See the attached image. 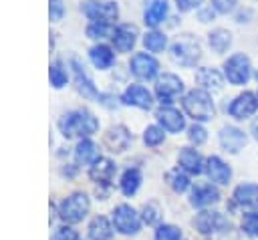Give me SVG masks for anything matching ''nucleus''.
Returning <instances> with one entry per match:
<instances>
[{
  "mask_svg": "<svg viewBox=\"0 0 258 240\" xmlns=\"http://www.w3.org/2000/svg\"><path fill=\"white\" fill-rule=\"evenodd\" d=\"M60 131L64 137H77V135H91L97 131L99 121L93 117V113L79 109V111H71L60 119Z\"/></svg>",
  "mask_w": 258,
  "mask_h": 240,
  "instance_id": "1",
  "label": "nucleus"
},
{
  "mask_svg": "<svg viewBox=\"0 0 258 240\" xmlns=\"http://www.w3.org/2000/svg\"><path fill=\"white\" fill-rule=\"evenodd\" d=\"M183 109L189 117H194L196 121H208L214 117L216 109L212 103V97L208 95V91L204 89H194L183 97Z\"/></svg>",
  "mask_w": 258,
  "mask_h": 240,
  "instance_id": "2",
  "label": "nucleus"
},
{
  "mask_svg": "<svg viewBox=\"0 0 258 240\" xmlns=\"http://www.w3.org/2000/svg\"><path fill=\"white\" fill-rule=\"evenodd\" d=\"M194 226L200 234L214 236V234H224L226 230H230V220L216 210H212V212L204 210L194 218Z\"/></svg>",
  "mask_w": 258,
  "mask_h": 240,
  "instance_id": "3",
  "label": "nucleus"
},
{
  "mask_svg": "<svg viewBox=\"0 0 258 240\" xmlns=\"http://www.w3.org/2000/svg\"><path fill=\"white\" fill-rule=\"evenodd\" d=\"M89 212V198L83 194V192H75L71 194L69 198L62 200L60 208H58V214L64 222L69 224H77L81 222Z\"/></svg>",
  "mask_w": 258,
  "mask_h": 240,
  "instance_id": "4",
  "label": "nucleus"
},
{
  "mask_svg": "<svg viewBox=\"0 0 258 240\" xmlns=\"http://www.w3.org/2000/svg\"><path fill=\"white\" fill-rule=\"evenodd\" d=\"M200 56H202V48L194 38L183 36V38L175 40L171 46V58L183 67H194L200 61Z\"/></svg>",
  "mask_w": 258,
  "mask_h": 240,
  "instance_id": "5",
  "label": "nucleus"
},
{
  "mask_svg": "<svg viewBox=\"0 0 258 240\" xmlns=\"http://www.w3.org/2000/svg\"><path fill=\"white\" fill-rule=\"evenodd\" d=\"M113 226L121 234H137L139 228H141V218H139V214L131 206L121 204L113 212Z\"/></svg>",
  "mask_w": 258,
  "mask_h": 240,
  "instance_id": "6",
  "label": "nucleus"
},
{
  "mask_svg": "<svg viewBox=\"0 0 258 240\" xmlns=\"http://www.w3.org/2000/svg\"><path fill=\"white\" fill-rule=\"evenodd\" d=\"M83 10L93 22H99V24H109L119 14L117 4L115 2H107V0H89V2H85Z\"/></svg>",
  "mask_w": 258,
  "mask_h": 240,
  "instance_id": "7",
  "label": "nucleus"
},
{
  "mask_svg": "<svg viewBox=\"0 0 258 240\" xmlns=\"http://www.w3.org/2000/svg\"><path fill=\"white\" fill-rule=\"evenodd\" d=\"M224 71H226V77L230 83L234 85H244L248 79H250V61L246 54H232L226 63H224Z\"/></svg>",
  "mask_w": 258,
  "mask_h": 240,
  "instance_id": "8",
  "label": "nucleus"
},
{
  "mask_svg": "<svg viewBox=\"0 0 258 240\" xmlns=\"http://www.w3.org/2000/svg\"><path fill=\"white\" fill-rule=\"evenodd\" d=\"M181 91H183V83L175 75H163V77H159V81L155 85V93L161 99V103H171V99L175 95H179Z\"/></svg>",
  "mask_w": 258,
  "mask_h": 240,
  "instance_id": "9",
  "label": "nucleus"
},
{
  "mask_svg": "<svg viewBox=\"0 0 258 240\" xmlns=\"http://www.w3.org/2000/svg\"><path fill=\"white\" fill-rule=\"evenodd\" d=\"M157 61L145 52H137L133 58H131V73L139 79H153L157 75Z\"/></svg>",
  "mask_w": 258,
  "mask_h": 240,
  "instance_id": "10",
  "label": "nucleus"
},
{
  "mask_svg": "<svg viewBox=\"0 0 258 240\" xmlns=\"http://www.w3.org/2000/svg\"><path fill=\"white\" fill-rule=\"evenodd\" d=\"M258 109V97L254 93H242L238 95L230 105V115L236 119H246Z\"/></svg>",
  "mask_w": 258,
  "mask_h": 240,
  "instance_id": "11",
  "label": "nucleus"
},
{
  "mask_svg": "<svg viewBox=\"0 0 258 240\" xmlns=\"http://www.w3.org/2000/svg\"><path fill=\"white\" fill-rule=\"evenodd\" d=\"M234 202L240 208L258 212V186L256 184H242L234 190Z\"/></svg>",
  "mask_w": 258,
  "mask_h": 240,
  "instance_id": "12",
  "label": "nucleus"
},
{
  "mask_svg": "<svg viewBox=\"0 0 258 240\" xmlns=\"http://www.w3.org/2000/svg\"><path fill=\"white\" fill-rule=\"evenodd\" d=\"M220 200V192L210 186V184H198L194 190H191V198H189V204L196 206V208H206V206H212Z\"/></svg>",
  "mask_w": 258,
  "mask_h": 240,
  "instance_id": "13",
  "label": "nucleus"
},
{
  "mask_svg": "<svg viewBox=\"0 0 258 240\" xmlns=\"http://www.w3.org/2000/svg\"><path fill=\"white\" fill-rule=\"evenodd\" d=\"M220 145L230 153H238L246 145V135L238 127H224L220 131Z\"/></svg>",
  "mask_w": 258,
  "mask_h": 240,
  "instance_id": "14",
  "label": "nucleus"
},
{
  "mask_svg": "<svg viewBox=\"0 0 258 240\" xmlns=\"http://www.w3.org/2000/svg\"><path fill=\"white\" fill-rule=\"evenodd\" d=\"M206 173H208L210 182L220 184V186L228 184L230 177H232V169H230V165H226V163H224L220 157H216V155H212V157L206 161Z\"/></svg>",
  "mask_w": 258,
  "mask_h": 240,
  "instance_id": "15",
  "label": "nucleus"
},
{
  "mask_svg": "<svg viewBox=\"0 0 258 240\" xmlns=\"http://www.w3.org/2000/svg\"><path fill=\"white\" fill-rule=\"evenodd\" d=\"M129 143H131V133H129L123 125L111 127V129L105 133V145H107L111 151H123V149H127Z\"/></svg>",
  "mask_w": 258,
  "mask_h": 240,
  "instance_id": "16",
  "label": "nucleus"
},
{
  "mask_svg": "<svg viewBox=\"0 0 258 240\" xmlns=\"http://www.w3.org/2000/svg\"><path fill=\"white\" fill-rule=\"evenodd\" d=\"M155 117L159 119V123L163 125V129H167V131H171V133L181 131L183 125H185L181 113H179L177 109H171V107H161V109L155 113Z\"/></svg>",
  "mask_w": 258,
  "mask_h": 240,
  "instance_id": "17",
  "label": "nucleus"
},
{
  "mask_svg": "<svg viewBox=\"0 0 258 240\" xmlns=\"http://www.w3.org/2000/svg\"><path fill=\"white\" fill-rule=\"evenodd\" d=\"M89 175L97 184H109L111 177L115 175V163L111 159H107V157H99L95 163H91Z\"/></svg>",
  "mask_w": 258,
  "mask_h": 240,
  "instance_id": "18",
  "label": "nucleus"
},
{
  "mask_svg": "<svg viewBox=\"0 0 258 240\" xmlns=\"http://www.w3.org/2000/svg\"><path fill=\"white\" fill-rule=\"evenodd\" d=\"M179 167L185 169L187 173H194V175H198V173H202L206 169L202 155L191 147H183L179 151Z\"/></svg>",
  "mask_w": 258,
  "mask_h": 240,
  "instance_id": "19",
  "label": "nucleus"
},
{
  "mask_svg": "<svg viewBox=\"0 0 258 240\" xmlns=\"http://www.w3.org/2000/svg\"><path fill=\"white\" fill-rule=\"evenodd\" d=\"M123 103L135 105V107H141V109H149L151 107V93L141 85H131L123 93Z\"/></svg>",
  "mask_w": 258,
  "mask_h": 240,
  "instance_id": "20",
  "label": "nucleus"
},
{
  "mask_svg": "<svg viewBox=\"0 0 258 240\" xmlns=\"http://www.w3.org/2000/svg\"><path fill=\"white\" fill-rule=\"evenodd\" d=\"M135 36H137V28L131 26V24H121L115 34H113V42H115V48L121 50V52H127L133 48L135 44Z\"/></svg>",
  "mask_w": 258,
  "mask_h": 240,
  "instance_id": "21",
  "label": "nucleus"
},
{
  "mask_svg": "<svg viewBox=\"0 0 258 240\" xmlns=\"http://www.w3.org/2000/svg\"><path fill=\"white\" fill-rule=\"evenodd\" d=\"M113 226L105 216H97L89 224V238L91 240H111Z\"/></svg>",
  "mask_w": 258,
  "mask_h": 240,
  "instance_id": "22",
  "label": "nucleus"
},
{
  "mask_svg": "<svg viewBox=\"0 0 258 240\" xmlns=\"http://www.w3.org/2000/svg\"><path fill=\"white\" fill-rule=\"evenodd\" d=\"M196 81L198 85H202L208 91H220L222 89V75L216 69H200L196 73Z\"/></svg>",
  "mask_w": 258,
  "mask_h": 240,
  "instance_id": "23",
  "label": "nucleus"
},
{
  "mask_svg": "<svg viewBox=\"0 0 258 240\" xmlns=\"http://www.w3.org/2000/svg\"><path fill=\"white\" fill-rule=\"evenodd\" d=\"M167 14V2L165 0H151V4L145 10V24L157 26Z\"/></svg>",
  "mask_w": 258,
  "mask_h": 240,
  "instance_id": "24",
  "label": "nucleus"
},
{
  "mask_svg": "<svg viewBox=\"0 0 258 240\" xmlns=\"http://www.w3.org/2000/svg\"><path fill=\"white\" fill-rule=\"evenodd\" d=\"M75 157L79 163H95L99 159V151H97V145L89 139H83L79 141L77 149H75Z\"/></svg>",
  "mask_w": 258,
  "mask_h": 240,
  "instance_id": "25",
  "label": "nucleus"
},
{
  "mask_svg": "<svg viewBox=\"0 0 258 240\" xmlns=\"http://www.w3.org/2000/svg\"><path fill=\"white\" fill-rule=\"evenodd\" d=\"M89 54H91L93 65H95V67H99V69H109V67L113 65V52H111V48H109V46H105V44L93 46Z\"/></svg>",
  "mask_w": 258,
  "mask_h": 240,
  "instance_id": "26",
  "label": "nucleus"
},
{
  "mask_svg": "<svg viewBox=\"0 0 258 240\" xmlns=\"http://www.w3.org/2000/svg\"><path fill=\"white\" fill-rule=\"evenodd\" d=\"M139 184H141V173H139V169L131 167V169H127V171L123 173V177H121V192H123L125 196H133V194L137 192Z\"/></svg>",
  "mask_w": 258,
  "mask_h": 240,
  "instance_id": "27",
  "label": "nucleus"
},
{
  "mask_svg": "<svg viewBox=\"0 0 258 240\" xmlns=\"http://www.w3.org/2000/svg\"><path fill=\"white\" fill-rule=\"evenodd\" d=\"M73 67H75V79H77L79 91H81L85 97H97V89H95L93 83L87 79V75H85V71L81 69L79 61H73Z\"/></svg>",
  "mask_w": 258,
  "mask_h": 240,
  "instance_id": "28",
  "label": "nucleus"
},
{
  "mask_svg": "<svg viewBox=\"0 0 258 240\" xmlns=\"http://www.w3.org/2000/svg\"><path fill=\"white\" fill-rule=\"evenodd\" d=\"M230 42H232V36H230V32L224 30V28H218V30H214V32L210 34V46H212L216 52H224V50L230 46Z\"/></svg>",
  "mask_w": 258,
  "mask_h": 240,
  "instance_id": "29",
  "label": "nucleus"
},
{
  "mask_svg": "<svg viewBox=\"0 0 258 240\" xmlns=\"http://www.w3.org/2000/svg\"><path fill=\"white\" fill-rule=\"evenodd\" d=\"M167 182H169L171 190H173V192H179V194L189 188V177H187L179 167H175V169H171V171L167 173Z\"/></svg>",
  "mask_w": 258,
  "mask_h": 240,
  "instance_id": "30",
  "label": "nucleus"
},
{
  "mask_svg": "<svg viewBox=\"0 0 258 240\" xmlns=\"http://www.w3.org/2000/svg\"><path fill=\"white\" fill-rule=\"evenodd\" d=\"M143 44L147 46V50H151V52H159V50L165 48L167 40H165V36H163L161 32H147L145 38H143Z\"/></svg>",
  "mask_w": 258,
  "mask_h": 240,
  "instance_id": "31",
  "label": "nucleus"
},
{
  "mask_svg": "<svg viewBox=\"0 0 258 240\" xmlns=\"http://www.w3.org/2000/svg\"><path fill=\"white\" fill-rule=\"evenodd\" d=\"M155 240H181V230L171 224H163L155 230Z\"/></svg>",
  "mask_w": 258,
  "mask_h": 240,
  "instance_id": "32",
  "label": "nucleus"
},
{
  "mask_svg": "<svg viewBox=\"0 0 258 240\" xmlns=\"http://www.w3.org/2000/svg\"><path fill=\"white\" fill-rule=\"evenodd\" d=\"M242 230L252 236V238H258V212H250L242 218Z\"/></svg>",
  "mask_w": 258,
  "mask_h": 240,
  "instance_id": "33",
  "label": "nucleus"
},
{
  "mask_svg": "<svg viewBox=\"0 0 258 240\" xmlns=\"http://www.w3.org/2000/svg\"><path fill=\"white\" fill-rule=\"evenodd\" d=\"M87 34L91 38H103V36H113L115 30L111 24H99V22H93L89 28H87Z\"/></svg>",
  "mask_w": 258,
  "mask_h": 240,
  "instance_id": "34",
  "label": "nucleus"
},
{
  "mask_svg": "<svg viewBox=\"0 0 258 240\" xmlns=\"http://www.w3.org/2000/svg\"><path fill=\"white\" fill-rule=\"evenodd\" d=\"M163 137H165V133H163V129L157 127V125L147 127V129H145V135H143V139H145L147 145H159V143L163 141Z\"/></svg>",
  "mask_w": 258,
  "mask_h": 240,
  "instance_id": "35",
  "label": "nucleus"
},
{
  "mask_svg": "<svg viewBox=\"0 0 258 240\" xmlns=\"http://www.w3.org/2000/svg\"><path fill=\"white\" fill-rule=\"evenodd\" d=\"M159 218H161V212H159V208L155 204H145L143 206V220H145V224L153 226V224L159 222Z\"/></svg>",
  "mask_w": 258,
  "mask_h": 240,
  "instance_id": "36",
  "label": "nucleus"
},
{
  "mask_svg": "<svg viewBox=\"0 0 258 240\" xmlns=\"http://www.w3.org/2000/svg\"><path fill=\"white\" fill-rule=\"evenodd\" d=\"M50 83H52L54 87H62V85L67 83V71H64L58 63L50 67Z\"/></svg>",
  "mask_w": 258,
  "mask_h": 240,
  "instance_id": "37",
  "label": "nucleus"
},
{
  "mask_svg": "<svg viewBox=\"0 0 258 240\" xmlns=\"http://www.w3.org/2000/svg\"><path fill=\"white\" fill-rule=\"evenodd\" d=\"M187 137H189V141L191 143H196V145H200V143H204L206 141V129L202 127V125H191L189 127V133H187Z\"/></svg>",
  "mask_w": 258,
  "mask_h": 240,
  "instance_id": "38",
  "label": "nucleus"
},
{
  "mask_svg": "<svg viewBox=\"0 0 258 240\" xmlns=\"http://www.w3.org/2000/svg\"><path fill=\"white\" fill-rule=\"evenodd\" d=\"M52 240H79V236H77L75 230L62 226V228H58V230L52 234Z\"/></svg>",
  "mask_w": 258,
  "mask_h": 240,
  "instance_id": "39",
  "label": "nucleus"
},
{
  "mask_svg": "<svg viewBox=\"0 0 258 240\" xmlns=\"http://www.w3.org/2000/svg\"><path fill=\"white\" fill-rule=\"evenodd\" d=\"M48 2H50V6H48V10H50V20H60V18H62V12H64L62 2H60V0H48Z\"/></svg>",
  "mask_w": 258,
  "mask_h": 240,
  "instance_id": "40",
  "label": "nucleus"
},
{
  "mask_svg": "<svg viewBox=\"0 0 258 240\" xmlns=\"http://www.w3.org/2000/svg\"><path fill=\"white\" fill-rule=\"evenodd\" d=\"M212 6L218 10V12H230V10H234V6H236V0H212Z\"/></svg>",
  "mask_w": 258,
  "mask_h": 240,
  "instance_id": "41",
  "label": "nucleus"
},
{
  "mask_svg": "<svg viewBox=\"0 0 258 240\" xmlns=\"http://www.w3.org/2000/svg\"><path fill=\"white\" fill-rule=\"evenodd\" d=\"M200 2H202V0H177V8L185 12V10H191V8H196Z\"/></svg>",
  "mask_w": 258,
  "mask_h": 240,
  "instance_id": "42",
  "label": "nucleus"
},
{
  "mask_svg": "<svg viewBox=\"0 0 258 240\" xmlns=\"http://www.w3.org/2000/svg\"><path fill=\"white\" fill-rule=\"evenodd\" d=\"M252 133H254V137L258 139V119H256V121L252 123Z\"/></svg>",
  "mask_w": 258,
  "mask_h": 240,
  "instance_id": "43",
  "label": "nucleus"
},
{
  "mask_svg": "<svg viewBox=\"0 0 258 240\" xmlns=\"http://www.w3.org/2000/svg\"><path fill=\"white\" fill-rule=\"evenodd\" d=\"M79 240H81V238H79Z\"/></svg>",
  "mask_w": 258,
  "mask_h": 240,
  "instance_id": "44",
  "label": "nucleus"
}]
</instances>
